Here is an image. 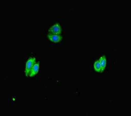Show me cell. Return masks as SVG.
<instances>
[{
	"label": "cell",
	"mask_w": 131,
	"mask_h": 116,
	"mask_svg": "<svg viewBox=\"0 0 131 116\" xmlns=\"http://www.w3.org/2000/svg\"><path fill=\"white\" fill-rule=\"evenodd\" d=\"M36 58L34 57H30L28 60L27 61L26 63V75L27 76H28L29 75V73L33 66V65L35 63Z\"/></svg>",
	"instance_id": "obj_1"
},
{
	"label": "cell",
	"mask_w": 131,
	"mask_h": 116,
	"mask_svg": "<svg viewBox=\"0 0 131 116\" xmlns=\"http://www.w3.org/2000/svg\"><path fill=\"white\" fill-rule=\"evenodd\" d=\"M50 34L60 35L61 33V29L59 24H56L52 26L49 30Z\"/></svg>",
	"instance_id": "obj_2"
},
{
	"label": "cell",
	"mask_w": 131,
	"mask_h": 116,
	"mask_svg": "<svg viewBox=\"0 0 131 116\" xmlns=\"http://www.w3.org/2000/svg\"><path fill=\"white\" fill-rule=\"evenodd\" d=\"M39 69V64L38 62H35L34 64L33 65L30 73H29V76L32 77H33L34 76H35L37 74L38 72Z\"/></svg>",
	"instance_id": "obj_3"
},
{
	"label": "cell",
	"mask_w": 131,
	"mask_h": 116,
	"mask_svg": "<svg viewBox=\"0 0 131 116\" xmlns=\"http://www.w3.org/2000/svg\"><path fill=\"white\" fill-rule=\"evenodd\" d=\"M48 37L52 42H55V43L59 42L62 39V37L61 36V35H58V34H50V35H48Z\"/></svg>",
	"instance_id": "obj_4"
},
{
	"label": "cell",
	"mask_w": 131,
	"mask_h": 116,
	"mask_svg": "<svg viewBox=\"0 0 131 116\" xmlns=\"http://www.w3.org/2000/svg\"><path fill=\"white\" fill-rule=\"evenodd\" d=\"M99 60L101 66L102 71H103L105 70V68L106 67V60L105 57V56L101 57Z\"/></svg>",
	"instance_id": "obj_5"
},
{
	"label": "cell",
	"mask_w": 131,
	"mask_h": 116,
	"mask_svg": "<svg viewBox=\"0 0 131 116\" xmlns=\"http://www.w3.org/2000/svg\"><path fill=\"white\" fill-rule=\"evenodd\" d=\"M94 69L96 71L98 72H102V68L99 62V60H97L94 63Z\"/></svg>",
	"instance_id": "obj_6"
}]
</instances>
